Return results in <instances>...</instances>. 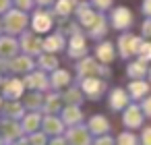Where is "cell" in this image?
I'll return each mask as SVG.
<instances>
[{"mask_svg": "<svg viewBox=\"0 0 151 145\" xmlns=\"http://www.w3.org/2000/svg\"><path fill=\"white\" fill-rule=\"evenodd\" d=\"M37 124H40V116L37 114H31V116H25L23 118V131L25 133H31V131H35L37 128Z\"/></svg>", "mask_w": 151, "mask_h": 145, "instance_id": "ba28073f", "label": "cell"}, {"mask_svg": "<svg viewBox=\"0 0 151 145\" xmlns=\"http://www.w3.org/2000/svg\"><path fill=\"white\" fill-rule=\"evenodd\" d=\"M23 87L25 83L19 79H0V95L6 97V100H17L23 95Z\"/></svg>", "mask_w": 151, "mask_h": 145, "instance_id": "7a4b0ae2", "label": "cell"}, {"mask_svg": "<svg viewBox=\"0 0 151 145\" xmlns=\"http://www.w3.org/2000/svg\"><path fill=\"white\" fill-rule=\"evenodd\" d=\"M66 81H68V75H66V73H58V75L54 77V85H58V87H60V85H66Z\"/></svg>", "mask_w": 151, "mask_h": 145, "instance_id": "8fae6325", "label": "cell"}, {"mask_svg": "<svg viewBox=\"0 0 151 145\" xmlns=\"http://www.w3.org/2000/svg\"><path fill=\"white\" fill-rule=\"evenodd\" d=\"M58 128H60V124H58L54 118H48V120H46V131H50V133H58Z\"/></svg>", "mask_w": 151, "mask_h": 145, "instance_id": "30bf717a", "label": "cell"}, {"mask_svg": "<svg viewBox=\"0 0 151 145\" xmlns=\"http://www.w3.org/2000/svg\"><path fill=\"white\" fill-rule=\"evenodd\" d=\"M21 135H23V128L17 120L13 118L0 120V141L2 143H15L17 139H21Z\"/></svg>", "mask_w": 151, "mask_h": 145, "instance_id": "6da1fadb", "label": "cell"}, {"mask_svg": "<svg viewBox=\"0 0 151 145\" xmlns=\"http://www.w3.org/2000/svg\"><path fill=\"white\" fill-rule=\"evenodd\" d=\"M33 27H35V31H46V29L50 27V19H46L44 15H40V17H35Z\"/></svg>", "mask_w": 151, "mask_h": 145, "instance_id": "9c48e42d", "label": "cell"}, {"mask_svg": "<svg viewBox=\"0 0 151 145\" xmlns=\"http://www.w3.org/2000/svg\"><path fill=\"white\" fill-rule=\"evenodd\" d=\"M17 52V42L11 38H2L0 40V58H11Z\"/></svg>", "mask_w": 151, "mask_h": 145, "instance_id": "277c9868", "label": "cell"}, {"mask_svg": "<svg viewBox=\"0 0 151 145\" xmlns=\"http://www.w3.org/2000/svg\"><path fill=\"white\" fill-rule=\"evenodd\" d=\"M27 141H29V145H44V137L42 135H31Z\"/></svg>", "mask_w": 151, "mask_h": 145, "instance_id": "7c38bea8", "label": "cell"}, {"mask_svg": "<svg viewBox=\"0 0 151 145\" xmlns=\"http://www.w3.org/2000/svg\"><path fill=\"white\" fill-rule=\"evenodd\" d=\"M31 66H33V62H31L27 56H23V58H15V60L11 62V66H9V69H11L13 73H27Z\"/></svg>", "mask_w": 151, "mask_h": 145, "instance_id": "5b68a950", "label": "cell"}, {"mask_svg": "<svg viewBox=\"0 0 151 145\" xmlns=\"http://www.w3.org/2000/svg\"><path fill=\"white\" fill-rule=\"evenodd\" d=\"M2 104H4V100H2V95H0V108H2Z\"/></svg>", "mask_w": 151, "mask_h": 145, "instance_id": "ac0fdd59", "label": "cell"}, {"mask_svg": "<svg viewBox=\"0 0 151 145\" xmlns=\"http://www.w3.org/2000/svg\"><path fill=\"white\" fill-rule=\"evenodd\" d=\"M4 4H6V0H0V11L4 9Z\"/></svg>", "mask_w": 151, "mask_h": 145, "instance_id": "e0dca14e", "label": "cell"}, {"mask_svg": "<svg viewBox=\"0 0 151 145\" xmlns=\"http://www.w3.org/2000/svg\"><path fill=\"white\" fill-rule=\"evenodd\" d=\"M13 145H29V141H23V139H17Z\"/></svg>", "mask_w": 151, "mask_h": 145, "instance_id": "9a60e30c", "label": "cell"}, {"mask_svg": "<svg viewBox=\"0 0 151 145\" xmlns=\"http://www.w3.org/2000/svg\"><path fill=\"white\" fill-rule=\"evenodd\" d=\"M23 23H25V19H23L19 13H11V17H9V21H6V29H9L11 33H17Z\"/></svg>", "mask_w": 151, "mask_h": 145, "instance_id": "8992f818", "label": "cell"}, {"mask_svg": "<svg viewBox=\"0 0 151 145\" xmlns=\"http://www.w3.org/2000/svg\"><path fill=\"white\" fill-rule=\"evenodd\" d=\"M56 62H54V58H42V66H46V69H52Z\"/></svg>", "mask_w": 151, "mask_h": 145, "instance_id": "5bb4252c", "label": "cell"}, {"mask_svg": "<svg viewBox=\"0 0 151 145\" xmlns=\"http://www.w3.org/2000/svg\"><path fill=\"white\" fill-rule=\"evenodd\" d=\"M0 145H2V141H0Z\"/></svg>", "mask_w": 151, "mask_h": 145, "instance_id": "d6986e66", "label": "cell"}, {"mask_svg": "<svg viewBox=\"0 0 151 145\" xmlns=\"http://www.w3.org/2000/svg\"><path fill=\"white\" fill-rule=\"evenodd\" d=\"M25 85H27V87H31V89H42V87H46L48 83L44 81V75L35 73V75H29V77L25 79Z\"/></svg>", "mask_w": 151, "mask_h": 145, "instance_id": "52a82bcc", "label": "cell"}, {"mask_svg": "<svg viewBox=\"0 0 151 145\" xmlns=\"http://www.w3.org/2000/svg\"><path fill=\"white\" fill-rule=\"evenodd\" d=\"M4 71H6V66H4V64H2V60H0V75H2V73H4Z\"/></svg>", "mask_w": 151, "mask_h": 145, "instance_id": "2e32d148", "label": "cell"}, {"mask_svg": "<svg viewBox=\"0 0 151 145\" xmlns=\"http://www.w3.org/2000/svg\"><path fill=\"white\" fill-rule=\"evenodd\" d=\"M4 112V116L6 118H13V120H17V118H21L23 116V106L17 102V100H6L4 104H2V108H0Z\"/></svg>", "mask_w": 151, "mask_h": 145, "instance_id": "3957f363", "label": "cell"}, {"mask_svg": "<svg viewBox=\"0 0 151 145\" xmlns=\"http://www.w3.org/2000/svg\"><path fill=\"white\" fill-rule=\"evenodd\" d=\"M37 102H40V95H35V93H33V95H29V97L25 100V104H27V106H37Z\"/></svg>", "mask_w": 151, "mask_h": 145, "instance_id": "4fadbf2b", "label": "cell"}]
</instances>
